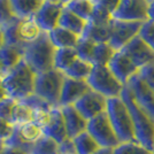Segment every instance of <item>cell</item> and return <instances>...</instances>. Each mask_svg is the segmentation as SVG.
Wrapping results in <instances>:
<instances>
[{"label":"cell","instance_id":"6da1fadb","mask_svg":"<svg viewBox=\"0 0 154 154\" xmlns=\"http://www.w3.org/2000/svg\"><path fill=\"white\" fill-rule=\"evenodd\" d=\"M36 77L37 74L23 59L15 68L6 72L1 78L8 97L16 101H22L35 94Z\"/></svg>","mask_w":154,"mask_h":154},{"label":"cell","instance_id":"7a4b0ae2","mask_svg":"<svg viewBox=\"0 0 154 154\" xmlns=\"http://www.w3.org/2000/svg\"><path fill=\"white\" fill-rule=\"evenodd\" d=\"M121 98L128 106L129 112L132 117L136 140L152 149L154 141V120L137 103L134 93L128 85L124 86Z\"/></svg>","mask_w":154,"mask_h":154},{"label":"cell","instance_id":"3957f363","mask_svg":"<svg viewBox=\"0 0 154 154\" xmlns=\"http://www.w3.org/2000/svg\"><path fill=\"white\" fill-rule=\"evenodd\" d=\"M55 51L48 33L43 32L37 40L26 45L24 60L36 74L46 72L54 69Z\"/></svg>","mask_w":154,"mask_h":154},{"label":"cell","instance_id":"277c9868","mask_svg":"<svg viewBox=\"0 0 154 154\" xmlns=\"http://www.w3.org/2000/svg\"><path fill=\"white\" fill-rule=\"evenodd\" d=\"M106 112L120 143L137 141L132 117L121 97L108 99Z\"/></svg>","mask_w":154,"mask_h":154},{"label":"cell","instance_id":"5b68a950","mask_svg":"<svg viewBox=\"0 0 154 154\" xmlns=\"http://www.w3.org/2000/svg\"><path fill=\"white\" fill-rule=\"evenodd\" d=\"M64 74L58 69L37 74L35 94L46 100L53 107H60V97L64 82Z\"/></svg>","mask_w":154,"mask_h":154},{"label":"cell","instance_id":"8992f818","mask_svg":"<svg viewBox=\"0 0 154 154\" xmlns=\"http://www.w3.org/2000/svg\"><path fill=\"white\" fill-rule=\"evenodd\" d=\"M86 82L90 85L91 90L103 94L107 99L121 97L125 86L117 79L108 66H93L92 72Z\"/></svg>","mask_w":154,"mask_h":154},{"label":"cell","instance_id":"52a82bcc","mask_svg":"<svg viewBox=\"0 0 154 154\" xmlns=\"http://www.w3.org/2000/svg\"><path fill=\"white\" fill-rule=\"evenodd\" d=\"M144 24V22L113 19L110 21L109 44L115 51H121L132 39L139 36Z\"/></svg>","mask_w":154,"mask_h":154},{"label":"cell","instance_id":"ba28073f","mask_svg":"<svg viewBox=\"0 0 154 154\" xmlns=\"http://www.w3.org/2000/svg\"><path fill=\"white\" fill-rule=\"evenodd\" d=\"M86 131L96 139L100 147L115 148L120 144L115 130L109 121L107 112L91 119L88 123Z\"/></svg>","mask_w":154,"mask_h":154},{"label":"cell","instance_id":"9c48e42d","mask_svg":"<svg viewBox=\"0 0 154 154\" xmlns=\"http://www.w3.org/2000/svg\"><path fill=\"white\" fill-rule=\"evenodd\" d=\"M151 2L148 0H121L113 19L146 23Z\"/></svg>","mask_w":154,"mask_h":154},{"label":"cell","instance_id":"30bf717a","mask_svg":"<svg viewBox=\"0 0 154 154\" xmlns=\"http://www.w3.org/2000/svg\"><path fill=\"white\" fill-rule=\"evenodd\" d=\"M108 68L117 77V79L124 85H127L130 82V79L137 76L140 71V69L136 66L131 58L122 50L117 51L114 54V57L109 61Z\"/></svg>","mask_w":154,"mask_h":154},{"label":"cell","instance_id":"8fae6325","mask_svg":"<svg viewBox=\"0 0 154 154\" xmlns=\"http://www.w3.org/2000/svg\"><path fill=\"white\" fill-rule=\"evenodd\" d=\"M108 99L96 91L90 90L85 96H83L74 106L82 115L90 121L91 119L106 113Z\"/></svg>","mask_w":154,"mask_h":154},{"label":"cell","instance_id":"7c38bea8","mask_svg":"<svg viewBox=\"0 0 154 154\" xmlns=\"http://www.w3.org/2000/svg\"><path fill=\"white\" fill-rule=\"evenodd\" d=\"M132 91L137 103L154 120V90L148 85L139 74L130 79L128 84Z\"/></svg>","mask_w":154,"mask_h":154},{"label":"cell","instance_id":"4fadbf2b","mask_svg":"<svg viewBox=\"0 0 154 154\" xmlns=\"http://www.w3.org/2000/svg\"><path fill=\"white\" fill-rule=\"evenodd\" d=\"M122 51L128 54L139 69H143L154 61V51L140 36L132 39L123 47Z\"/></svg>","mask_w":154,"mask_h":154},{"label":"cell","instance_id":"5bb4252c","mask_svg":"<svg viewBox=\"0 0 154 154\" xmlns=\"http://www.w3.org/2000/svg\"><path fill=\"white\" fill-rule=\"evenodd\" d=\"M90 90V85L86 81L74 79V78L66 76L64 77L63 86H62V91H61V97H60V107L74 106Z\"/></svg>","mask_w":154,"mask_h":154},{"label":"cell","instance_id":"9a60e30c","mask_svg":"<svg viewBox=\"0 0 154 154\" xmlns=\"http://www.w3.org/2000/svg\"><path fill=\"white\" fill-rule=\"evenodd\" d=\"M63 8V5H60V4L45 2L38 11V13L35 15V19L37 21L38 26H40V29L44 32L48 33L55 28H58Z\"/></svg>","mask_w":154,"mask_h":154},{"label":"cell","instance_id":"2e32d148","mask_svg":"<svg viewBox=\"0 0 154 154\" xmlns=\"http://www.w3.org/2000/svg\"><path fill=\"white\" fill-rule=\"evenodd\" d=\"M61 110L63 114L68 138L72 139L88 130L89 121L77 110L75 106H64L61 107Z\"/></svg>","mask_w":154,"mask_h":154},{"label":"cell","instance_id":"e0dca14e","mask_svg":"<svg viewBox=\"0 0 154 154\" xmlns=\"http://www.w3.org/2000/svg\"><path fill=\"white\" fill-rule=\"evenodd\" d=\"M43 131H44V135L54 139L55 141H58L59 144L68 138L61 107H53L52 108L50 120L43 127Z\"/></svg>","mask_w":154,"mask_h":154},{"label":"cell","instance_id":"ac0fdd59","mask_svg":"<svg viewBox=\"0 0 154 154\" xmlns=\"http://www.w3.org/2000/svg\"><path fill=\"white\" fill-rule=\"evenodd\" d=\"M43 30L38 26L37 21L35 17H29V19H20L19 24H17V33H19L20 39L24 45L31 44L35 40L42 36Z\"/></svg>","mask_w":154,"mask_h":154},{"label":"cell","instance_id":"d6986e66","mask_svg":"<svg viewBox=\"0 0 154 154\" xmlns=\"http://www.w3.org/2000/svg\"><path fill=\"white\" fill-rule=\"evenodd\" d=\"M86 26H88V21L79 17L78 15L69 11L67 7H64L60 21H59V26L63 28L66 30H69L77 36L82 37L86 29Z\"/></svg>","mask_w":154,"mask_h":154},{"label":"cell","instance_id":"ffe728a7","mask_svg":"<svg viewBox=\"0 0 154 154\" xmlns=\"http://www.w3.org/2000/svg\"><path fill=\"white\" fill-rule=\"evenodd\" d=\"M24 59V51L12 45H4L0 47V62L5 74L15 68Z\"/></svg>","mask_w":154,"mask_h":154},{"label":"cell","instance_id":"44dd1931","mask_svg":"<svg viewBox=\"0 0 154 154\" xmlns=\"http://www.w3.org/2000/svg\"><path fill=\"white\" fill-rule=\"evenodd\" d=\"M48 36L55 48H75L81 38L74 32L66 30L61 26H58L48 32Z\"/></svg>","mask_w":154,"mask_h":154},{"label":"cell","instance_id":"7402d4cb","mask_svg":"<svg viewBox=\"0 0 154 154\" xmlns=\"http://www.w3.org/2000/svg\"><path fill=\"white\" fill-rule=\"evenodd\" d=\"M14 14L17 19L35 17L42 6L45 4L44 0H11Z\"/></svg>","mask_w":154,"mask_h":154},{"label":"cell","instance_id":"603a6c76","mask_svg":"<svg viewBox=\"0 0 154 154\" xmlns=\"http://www.w3.org/2000/svg\"><path fill=\"white\" fill-rule=\"evenodd\" d=\"M85 38L91 39L96 44L100 43H109L110 38V23L108 26H99L92 22H88L86 29L84 31L83 36Z\"/></svg>","mask_w":154,"mask_h":154},{"label":"cell","instance_id":"cb8c5ba5","mask_svg":"<svg viewBox=\"0 0 154 154\" xmlns=\"http://www.w3.org/2000/svg\"><path fill=\"white\" fill-rule=\"evenodd\" d=\"M93 64L85 61L83 59H76V61L71 64L70 67L64 71L63 74L67 77H70L74 79H81V81H86L92 72Z\"/></svg>","mask_w":154,"mask_h":154},{"label":"cell","instance_id":"d4e9b609","mask_svg":"<svg viewBox=\"0 0 154 154\" xmlns=\"http://www.w3.org/2000/svg\"><path fill=\"white\" fill-rule=\"evenodd\" d=\"M72 140L75 143L77 154H94L97 151L101 148L96 139L88 131L72 138Z\"/></svg>","mask_w":154,"mask_h":154},{"label":"cell","instance_id":"484cf974","mask_svg":"<svg viewBox=\"0 0 154 154\" xmlns=\"http://www.w3.org/2000/svg\"><path fill=\"white\" fill-rule=\"evenodd\" d=\"M76 59H78V54L75 48H57L54 58V68L64 72L76 61Z\"/></svg>","mask_w":154,"mask_h":154},{"label":"cell","instance_id":"4316f807","mask_svg":"<svg viewBox=\"0 0 154 154\" xmlns=\"http://www.w3.org/2000/svg\"><path fill=\"white\" fill-rule=\"evenodd\" d=\"M16 129L21 138L28 144H35L43 136H45L43 128L36 122H29L23 125H16Z\"/></svg>","mask_w":154,"mask_h":154},{"label":"cell","instance_id":"83f0119b","mask_svg":"<svg viewBox=\"0 0 154 154\" xmlns=\"http://www.w3.org/2000/svg\"><path fill=\"white\" fill-rule=\"evenodd\" d=\"M116 52L109 43H100L97 44L93 57H92V64L93 66H108L109 61L114 57Z\"/></svg>","mask_w":154,"mask_h":154},{"label":"cell","instance_id":"f1b7e54d","mask_svg":"<svg viewBox=\"0 0 154 154\" xmlns=\"http://www.w3.org/2000/svg\"><path fill=\"white\" fill-rule=\"evenodd\" d=\"M33 109L23 101H17L14 107L12 123L14 125H23L26 123L33 122Z\"/></svg>","mask_w":154,"mask_h":154},{"label":"cell","instance_id":"f546056e","mask_svg":"<svg viewBox=\"0 0 154 154\" xmlns=\"http://www.w3.org/2000/svg\"><path fill=\"white\" fill-rule=\"evenodd\" d=\"M64 7H67L72 13H75L79 17L89 22L93 14L94 4L91 1H86V0H72Z\"/></svg>","mask_w":154,"mask_h":154},{"label":"cell","instance_id":"4dcf8cb0","mask_svg":"<svg viewBox=\"0 0 154 154\" xmlns=\"http://www.w3.org/2000/svg\"><path fill=\"white\" fill-rule=\"evenodd\" d=\"M30 154H59V143L47 136H43L32 145Z\"/></svg>","mask_w":154,"mask_h":154},{"label":"cell","instance_id":"1f68e13d","mask_svg":"<svg viewBox=\"0 0 154 154\" xmlns=\"http://www.w3.org/2000/svg\"><path fill=\"white\" fill-rule=\"evenodd\" d=\"M114 154H153L152 149L141 145L138 141H127L120 143L115 148H113Z\"/></svg>","mask_w":154,"mask_h":154},{"label":"cell","instance_id":"d6a6232c","mask_svg":"<svg viewBox=\"0 0 154 154\" xmlns=\"http://www.w3.org/2000/svg\"><path fill=\"white\" fill-rule=\"evenodd\" d=\"M96 45V43L92 42L91 39L81 37L78 43H77L76 47H75L77 54H78V58L83 59L85 61H89L92 63V57H93V52H94Z\"/></svg>","mask_w":154,"mask_h":154},{"label":"cell","instance_id":"836d02e7","mask_svg":"<svg viewBox=\"0 0 154 154\" xmlns=\"http://www.w3.org/2000/svg\"><path fill=\"white\" fill-rule=\"evenodd\" d=\"M16 19L11 0H0V28L2 31Z\"/></svg>","mask_w":154,"mask_h":154},{"label":"cell","instance_id":"e575fe53","mask_svg":"<svg viewBox=\"0 0 154 154\" xmlns=\"http://www.w3.org/2000/svg\"><path fill=\"white\" fill-rule=\"evenodd\" d=\"M112 20H113L112 13H109L103 7L94 4L93 14H92V17L89 22H92L94 24H99V26H108Z\"/></svg>","mask_w":154,"mask_h":154},{"label":"cell","instance_id":"d590c367","mask_svg":"<svg viewBox=\"0 0 154 154\" xmlns=\"http://www.w3.org/2000/svg\"><path fill=\"white\" fill-rule=\"evenodd\" d=\"M16 103H17L16 100H14L13 98H9V97H7L2 101H0V119L8 120L12 122V116H13L14 107Z\"/></svg>","mask_w":154,"mask_h":154},{"label":"cell","instance_id":"8d00e7d4","mask_svg":"<svg viewBox=\"0 0 154 154\" xmlns=\"http://www.w3.org/2000/svg\"><path fill=\"white\" fill-rule=\"evenodd\" d=\"M23 103H26V105H29L33 110L37 109H51L53 108V106H51L46 100H44L43 98H40L37 94H32V96L28 97L26 99L22 100Z\"/></svg>","mask_w":154,"mask_h":154},{"label":"cell","instance_id":"74e56055","mask_svg":"<svg viewBox=\"0 0 154 154\" xmlns=\"http://www.w3.org/2000/svg\"><path fill=\"white\" fill-rule=\"evenodd\" d=\"M139 36L151 46V48L154 51V22L147 21L143 26Z\"/></svg>","mask_w":154,"mask_h":154},{"label":"cell","instance_id":"f35d334b","mask_svg":"<svg viewBox=\"0 0 154 154\" xmlns=\"http://www.w3.org/2000/svg\"><path fill=\"white\" fill-rule=\"evenodd\" d=\"M14 130H15V125L11 121L0 119V144H4L13 135Z\"/></svg>","mask_w":154,"mask_h":154},{"label":"cell","instance_id":"ab89813d","mask_svg":"<svg viewBox=\"0 0 154 154\" xmlns=\"http://www.w3.org/2000/svg\"><path fill=\"white\" fill-rule=\"evenodd\" d=\"M139 76L154 90V61L139 71Z\"/></svg>","mask_w":154,"mask_h":154},{"label":"cell","instance_id":"60d3db41","mask_svg":"<svg viewBox=\"0 0 154 154\" xmlns=\"http://www.w3.org/2000/svg\"><path fill=\"white\" fill-rule=\"evenodd\" d=\"M120 1L121 0H96L93 4H97L99 6L103 7L105 9H107L109 13H112V15H113L120 5Z\"/></svg>","mask_w":154,"mask_h":154},{"label":"cell","instance_id":"b9f144b4","mask_svg":"<svg viewBox=\"0 0 154 154\" xmlns=\"http://www.w3.org/2000/svg\"><path fill=\"white\" fill-rule=\"evenodd\" d=\"M60 153H76L75 143L71 138H67L66 140L59 144V154Z\"/></svg>","mask_w":154,"mask_h":154},{"label":"cell","instance_id":"7bdbcfd3","mask_svg":"<svg viewBox=\"0 0 154 154\" xmlns=\"http://www.w3.org/2000/svg\"><path fill=\"white\" fill-rule=\"evenodd\" d=\"M2 154H28L22 149L15 147H9V146H5L4 145V153Z\"/></svg>","mask_w":154,"mask_h":154},{"label":"cell","instance_id":"ee69618b","mask_svg":"<svg viewBox=\"0 0 154 154\" xmlns=\"http://www.w3.org/2000/svg\"><path fill=\"white\" fill-rule=\"evenodd\" d=\"M8 94H7V91L5 89V85H4V82H2V78L0 77V101H2L4 99H6Z\"/></svg>","mask_w":154,"mask_h":154},{"label":"cell","instance_id":"f6af8a7d","mask_svg":"<svg viewBox=\"0 0 154 154\" xmlns=\"http://www.w3.org/2000/svg\"><path fill=\"white\" fill-rule=\"evenodd\" d=\"M94 154H114V152H113V148H103V147H101L99 151H97Z\"/></svg>","mask_w":154,"mask_h":154},{"label":"cell","instance_id":"bcb514c9","mask_svg":"<svg viewBox=\"0 0 154 154\" xmlns=\"http://www.w3.org/2000/svg\"><path fill=\"white\" fill-rule=\"evenodd\" d=\"M148 21H152L154 22V5L151 4V6H149V11H148Z\"/></svg>","mask_w":154,"mask_h":154},{"label":"cell","instance_id":"7dc6e473","mask_svg":"<svg viewBox=\"0 0 154 154\" xmlns=\"http://www.w3.org/2000/svg\"><path fill=\"white\" fill-rule=\"evenodd\" d=\"M5 44V37H4V31L2 29L0 28V47Z\"/></svg>","mask_w":154,"mask_h":154},{"label":"cell","instance_id":"c3c4849f","mask_svg":"<svg viewBox=\"0 0 154 154\" xmlns=\"http://www.w3.org/2000/svg\"><path fill=\"white\" fill-rule=\"evenodd\" d=\"M45 2H51V4H60V5H62L61 4V0H44Z\"/></svg>","mask_w":154,"mask_h":154},{"label":"cell","instance_id":"681fc988","mask_svg":"<svg viewBox=\"0 0 154 154\" xmlns=\"http://www.w3.org/2000/svg\"><path fill=\"white\" fill-rule=\"evenodd\" d=\"M5 75V71H4V68H2V64L0 62V77H2Z\"/></svg>","mask_w":154,"mask_h":154},{"label":"cell","instance_id":"f907efd6","mask_svg":"<svg viewBox=\"0 0 154 154\" xmlns=\"http://www.w3.org/2000/svg\"><path fill=\"white\" fill-rule=\"evenodd\" d=\"M70 1H72V0H61V4H62L63 6H67V5H68Z\"/></svg>","mask_w":154,"mask_h":154},{"label":"cell","instance_id":"816d5d0a","mask_svg":"<svg viewBox=\"0 0 154 154\" xmlns=\"http://www.w3.org/2000/svg\"><path fill=\"white\" fill-rule=\"evenodd\" d=\"M4 153V144H0V154Z\"/></svg>","mask_w":154,"mask_h":154},{"label":"cell","instance_id":"f5cc1de1","mask_svg":"<svg viewBox=\"0 0 154 154\" xmlns=\"http://www.w3.org/2000/svg\"><path fill=\"white\" fill-rule=\"evenodd\" d=\"M152 152H153V154H154V141H153V148H152Z\"/></svg>","mask_w":154,"mask_h":154},{"label":"cell","instance_id":"db71d44e","mask_svg":"<svg viewBox=\"0 0 154 154\" xmlns=\"http://www.w3.org/2000/svg\"><path fill=\"white\" fill-rule=\"evenodd\" d=\"M86 1H91V2H94L96 0H86Z\"/></svg>","mask_w":154,"mask_h":154},{"label":"cell","instance_id":"11a10c76","mask_svg":"<svg viewBox=\"0 0 154 154\" xmlns=\"http://www.w3.org/2000/svg\"><path fill=\"white\" fill-rule=\"evenodd\" d=\"M148 1H149V2H151V4H152V2H154V0H148Z\"/></svg>","mask_w":154,"mask_h":154},{"label":"cell","instance_id":"9f6ffc18","mask_svg":"<svg viewBox=\"0 0 154 154\" xmlns=\"http://www.w3.org/2000/svg\"><path fill=\"white\" fill-rule=\"evenodd\" d=\"M60 154H75V153H60Z\"/></svg>","mask_w":154,"mask_h":154},{"label":"cell","instance_id":"6f0895ef","mask_svg":"<svg viewBox=\"0 0 154 154\" xmlns=\"http://www.w3.org/2000/svg\"><path fill=\"white\" fill-rule=\"evenodd\" d=\"M152 5H154V2H152Z\"/></svg>","mask_w":154,"mask_h":154}]
</instances>
